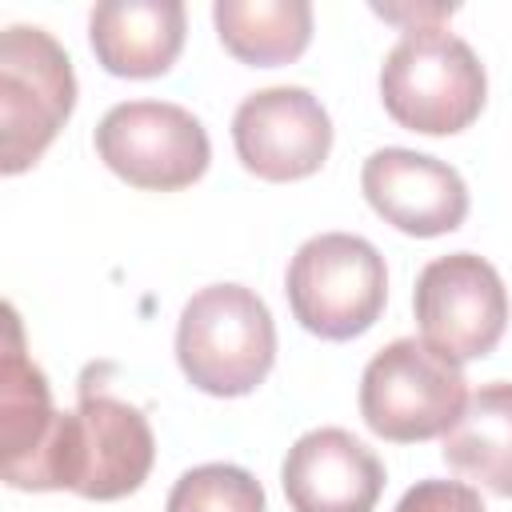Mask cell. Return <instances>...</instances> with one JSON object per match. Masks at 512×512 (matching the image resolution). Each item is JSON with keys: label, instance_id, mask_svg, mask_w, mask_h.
I'll return each mask as SVG.
<instances>
[{"label": "cell", "instance_id": "8992f818", "mask_svg": "<svg viewBox=\"0 0 512 512\" xmlns=\"http://www.w3.org/2000/svg\"><path fill=\"white\" fill-rule=\"evenodd\" d=\"M76 108V72L68 52L36 24H12L0 36V172L32 168Z\"/></svg>", "mask_w": 512, "mask_h": 512}, {"label": "cell", "instance_id": "8fae6325", "mask_svg": "<svg viewBox=\"0 0 512 512\" xmlns=\"http://www.w3.org/2000/svg\"><path fill=\"white\" fill-rule=\"evenodd\" d=\"M292 512H372L384 492L380 456L344 428L304 432L280 468Z\"/></svg>", "mask_w": 512, "mask_h": 512}, {"label": "cell", "instance_id": "30bf717a", "mask_svg": "<svg viewBox=\"0 0 512 512\" xmlns=\"http://www.w3.org/2000/svg\"><path fill=\"white\" fill-rule=\"evenodd\" d=\"M364 200L392 228L432 240L456 232L468 216V188L460 172L412 148H380L360 168Z\"/></svg>", "mask_w": 512, "mask_h": 512}, {"label": "cell", "instance_id": "3957f363", "mask_svg": "<svg viewBox=\"0 0 512 512\" xmlns=\"http://www.w3.org/2000/svg\"><path fill=\"white\" fill-rule=\"evenodd\" d=\"M176 360L192 388L208 396H248L276 360L268 304L244 284L200 288L176 324Z\"/></svg>", "mask_w": 512, "mask_h": 512}, {"label": "cell", "instance_id": "7a4b0ae2", "mask_svg": "<svg viewBox=\"0 0 512 512\" xmlns=\"http://www.w3.org/2000/svg\"><path fill=\"white\" fill-rule=\"evenodd\" d=\"M488 96L484 64L444 24H408L380 68L388 116L420 136L464 132Z\"/></svg>", "mask_w": 512, "mask_h": 512}, {"label": "cell", "instance_id": "e0dca14e", "mask_svg": "<svg viewBox=\"0 0 512 512\" xmlns=\"http://www.w3.org/2000/svg\"><path fill=\"white\" fill-rule=\"evenodd\" d=\"M396 512H488V508H484V500H480V492L472 484H464V480H436L432 476V480L412 484L400 496Z\"/></svg>", "mask_w": 512, "mask_h": 512}, {"label": "cell", "instance_id": "4fadbf2b", "mask_svg": "<svg viewBox=\"0 0 512 512\" xmlns=\"http://www.w3.org/2000/svg\"><path fill=\"white\" fill-rule=\"evenodd\" d=\"M52 424H56V408H52L48 380L28 360L20 320L8 308V344L0 360V448H4L8 484H16L28 472V464L40 456Z\"/></svg>", "mask_w": 512, "mask_h": 512}, {"label": "cell", "instance_id": "7c38bea8", "mask_svg": "<svg viewBox=\"0 0 512 512\" xmlns=\"http://www.w3.org/2000/svg\"><path fill=\"white\" fill-rule=\"evenodd\" d=\"M180 0H104L88 16V40L104 72L124 80L164 76L184 48Z\"/></svg>", "mask_w": 512, "mask_h": 512}, {"label": "cell", "instance_id": "6da1fadb", "mask_svg": "<svg viewBox=\"0 0 512 512\" xmlns=\"http://www.w3.org/2000/svg\"><path fill=\"white\" fill-rule=\"evenodd\" d=\"M152 460H156V436L148 416L128 400L80 388V404L72 412H56V424L40 456L12 488L20 492L68 488L84 500H120L148 480Z\"/></svg>", "mask_w": 512, "mask_h": 512}, {"label": "cell", "instance_id": "277c9868", "mask_svg": "<svg viewBox=\"0 0 512 512\" xmlns=\"http://www.w3.org/2000/svg\"><path fill=\"white\" fill-rule=\"evenodd\" d=\"M284 292L304 332L320 340L364 336L388 300L384 256L364 236L320 232L296 248Z\"/></svg>", "mask_w": 512, "mask_h": 512}, {"label": "cell", "instance_id": "52a82bcc", "mask_svg": "<svg viewBox=\"0 0 512 512\" xmlns=\"http://www.w3.org/2000/svg\"><path fill=\"white\" fill-rule=\"evenodd\" d=\"M96 152L124 184L180 192L208 172L212 144L204 124L168 100H124L96 124Z\"/></svg>", "mask_w": 512, "mask_h": 512}, {"label": "cell", "instance_id": "9a60e30c", "mask_svg": "<svg viewBox=\"0 0 512 512\" xmlns=\"http://www.w3.org/2000/svg\"><path fill=\"white\" fill-rule=\"evenodd\" d=\"M212 20L220 44L252 68L288 64L312 40L308 0H216Z\"/></svg>", "mask_w": 512, "mask_h": 512}, {"label": "cell", "instance_id": "5bb4252c", "mask_svg": "<svg viewBox=\"0 0 512 512\" xmlns=\"http://www.w3.org/2000/svg\"><path fill=\"white\" fill-rule=\"evenodd\" d=\"M444 460L496 496H512V380L480 384L444 432Z\"/></svg>", "mask_w": 512, "mask_h": 512}, {"label": "cell", "instance_id": "2e32d148", "mask_svg": "<svg viewBox=\"0 0 512 512\" xmlns=\"http://www.w3.org/2000/svg\"><path fill=\"white\" fill-rule=\"evenodd\" d=\"M164 512H268V500L248 468L200 464L172 484Z\"/></svg>", "mask_w": 512, "mask_h": 512}, {"label": "cell", "instance_id": "ba28073f", "mask_svg": "<svg viewBox=\"0 0 512 512\" xmlns=\"http://www.w3.org/2000/svg\"><path fill=\"white\" fill-rule=\"evenodd\" d=\"M420 340L456 364L488 356L508 328L500 272L476 252H448L424 264L412 292Z\"/></svg>", "mask_w": 512, "mask_h": 512}, {"label": "cell", "instance_id": "9c48e42d", "mask_svg": "<svg viewBox=\"0 0 512 512\" xmlns=\"http://www.w3.org/2000/svg\"><path fill=\"white\" fill-rule=\"evenodd\" d=\"M232 144L252 176L288 184L320 172L332 148V120L308 88H260L240 100L232 116Z\"/></svg>", "mask_w": 512, "mask_h": 512}, {"label": "cell", "instance_id": "5b68a950", "mask_svg": "<svg viewBox=\"0 0 512 512\" xmlns=\"http://www.w3.org/2000/svg\"><path fill=\"white\" fill-rule=\"evenodd\" d=\"M468 404V380L456 360L416 336L384 344L360 376V416L392 444L444 436Z\"/></svg>", "mask_w": 512, "mask_h": 512}]
</instances>
